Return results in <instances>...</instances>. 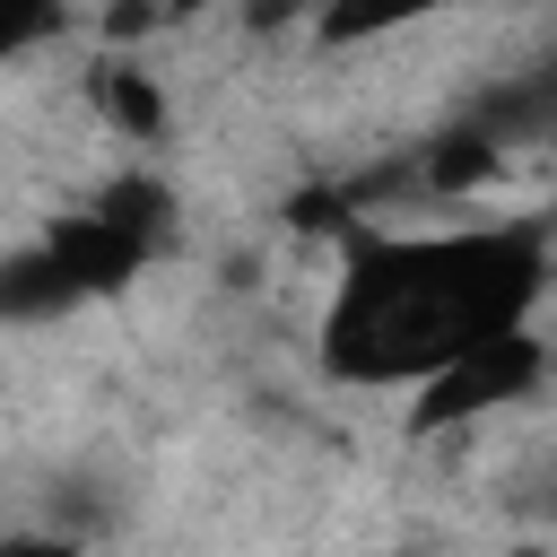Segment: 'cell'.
<instances>
[{"label":"cell","instance_id":"6da1fadb","mask_svg":"<svg viewBox=\"0 0 557 557\" xmlns=\"http://www.w3.org/2000/svg\"><path fill=\"white\" fill-rule=\"evenodd\" d=\"M557 252L540 218H444V226H357L322 305V366L357 392H418L461 357L540 331Z\"/></svg>","mask_w":557,"mask_h":557},{"label":"cell","instance_id":"7a4b0ae2","mask_svg":"<svg viewBox=\"0 0 557 557\" xmlns=\"http://www.w3.org/2000/svg\"><path fill=\"white\" fill-rule=\"evenodd\" d=\"M148 252H157V244H139V235H122L113 218L78 209V218H61L44 244H26V252L9 261V313L26 322V313H44V305L113 296L122 278H139V270H148Z\"/></svg>","mask_w":557,"mask_h":557},{"label":"cell","instance_id":"3957f363","mask_svg":"<svg viewBox=\"0 0 557 557\" xmlns=\"http://www.w3.org/2000/svg\"><path fill=\"white\" fill-rule=\"evenodd\" d=\"M540 383H548V348H540V331L496 339V348H479V357H461L453 374H435V383L409 392V435H444V426H470V418L522 409Z\"/></svg>","mask_w":557,"mask_h":557},{"label":"cell","instance_id":"277c9868","mask_svg":"<svg viewBox=\"0 0 557 557\" xmlns=\"http://www.w3.org/2000/svg\"><path fill=\"white\" fill-rule=\"evenodd\" d=\"M87 96H96V113H104L122 139H157V122H165V96H157V78H148L139 61H104V70L87 78Z\"/></svg>","mask_w":557,"mask_h":557},{"label":"cell","instance_id":"5b68a950","mask_svg":"<svg viewBox=\"0 0 557 557\" xmlns=\"http://www.w3.org/2000/svg\"><path fill=\"white\" fill-rule=\"evenodd\" d=\"M0 557H87V540L61 522H17V531H0Z\"/></svg>","mask_w":557,"mask_h":557}]
</instances>
